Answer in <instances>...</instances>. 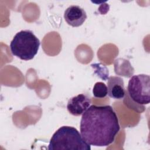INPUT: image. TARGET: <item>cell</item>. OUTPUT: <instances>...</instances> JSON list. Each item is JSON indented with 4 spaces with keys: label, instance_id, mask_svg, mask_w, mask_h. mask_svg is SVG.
<instances>
[{
    "label": "cell",
    "instance_id": "52a82bcc",
    "mask_svg": "<svg viewBox=\"0 0 150 150\" xmlns=\"http://www.w3.org/2000/svg\"><path fill=\"white\" fill-rule=\"evenodd\" d=\"M107 90L109 97L118 100L123 98L125 94L123 79L118 76H110L108 79Z\"/></svg>",
    "mask_w": 150,
    "mask_h": 150
},
{
    "label": "cell",
    "instance_id": "277c9868",
    "mask_svg": "<svg viewBox=\"0 0 150 150\" xmlns=\"http://www.w3.org/2000/svg\"><path fill=\"white\" fill-rule=\"evenodd\" d=\"M125 98H129L139 108L150 102V77L141 74L132 76L129 80Z\"/></svg>",
    "mask_w": 150,
    "mask_h": 150
},
{
    "label": "cell",
    "instance_id": "8992f818",
    "mask_svg": "<svg viewBox=\"0 0 150 150\" xmlns=\"http://www.w3.org/2000/svg\"><path fill=\"white\" fill-rule=\"evenodd\" d=\"M64 18L67 23L72 27H79L87 19L86 11L77 5H71L64 11Z\"/></svg>",
    "mask_w": 150,
    "mask_h": 150
},
{
    "label": "cell",
    "instance_id": "7a4b0ae2",
    "mask_svg": "<svg viewBox=\"0 0 150 150\" xmlns=\"http://www.w3.org/2000/svg\"><path fill=\"white\" fill-rule=\"evenodd\" d=\"M49 150H90L78 130L70 126L59 128L52 135L48 146Z\"/></svg>",
    "mask_w": 150,
    "mask_h": 150
},
{
    "label": "cell",
    "instance_id": "3957f363",
    "mask_svg": "<svg viewBox=\"0 0 150 150\" xmlns=\"http://www.w3.org/2000/svg\"><path fill=\"white\" fill-rule=\"evenodd\" d=\"M39 39L30 30H22L18 32L10 43L12 54L23 60L32 59L37 54Z\"/></svg>",
    "mask_w": 150,
    "mask_h": 150
},
{
    "label": "cell",
    "instance_id": "6da1fadb",
    "mask_svg": "<svg viewBox=\"0 0 150 150\" xmlns=\"http://www.w3.org/2000/svg\"><path fill=\"white\" fill-rule=\"evenodd\" d=\"M80 134L90 145L107 146L112 144L120 127L118 117L111 105H90L82 114Z\"/></svg>",
    "mask_w": 150,
    "mask_h": 150
},
{
    "label": "cell",
    "instance_id": "ba28073f",
    "mask_svg": "<svg viewBox=\"0 0 150 150\" xmlns=\"http://www.w3.org/2000/svg\"><path fill=\"white\" fill-rule=\"evenodd\" d=\"M93 94L96 98H104L108 94L107 86L101 81L96 83L93 88Z\"/></svg>",
    "mask_w": 150,
    "mask_h": 150
},
{
    "label": "cell",
    "instance_id": "5b68a950",
    "mask_svg": "<svg viewBox=\"0 0 150 150\" xmlns=\"http://www.w3.org/2000/svg\"><path fill=\"white\" fill-rule=\"evenodd\" d=\"M91 98L87 94H80L70 98L67 104V109L70 114L79 116L82 115L90 106Z\"/></svg>",
    "mask_w": 150,
    "mask_h": 150
}]
</instances>
